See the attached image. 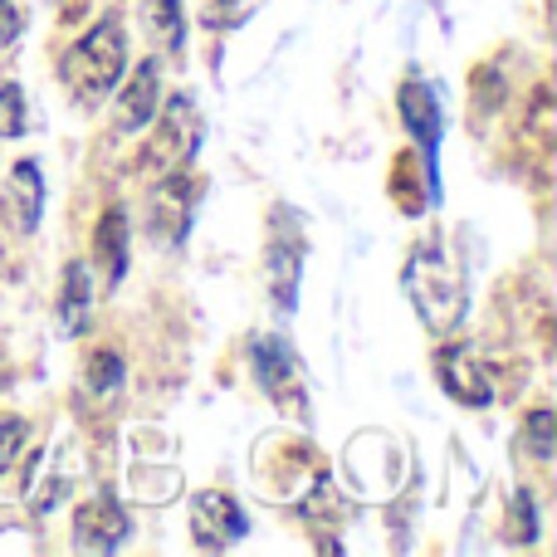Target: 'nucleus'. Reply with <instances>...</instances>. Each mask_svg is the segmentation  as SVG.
Returning <instances> with one entry per match:
<instances>
[{
    "label": "nucleus",
    "mask_w": 557,
    "mask_h": 557,
    "mask_svg": "<svg viewBox=\"0 0 557 557\" xmlns=\"http://www.w3.org/2000/svg\"><path fill=\"white\" fill-rule=\"evenodd\" d=\"M25 133V88L20 84H0V143Z\"/></svg>",
    "instance_id": "f3484780"
},
{
    "label": "nucleus",
    "mask_w": 557,
    "mask_h": 557,
    "mask_svg": "<svg viewBox=\"0 0 557 557\" xmlns=\"http://www.w3.org/2000/svg\"><path fill=\"white\" fill-rule=\"evenodd\" d=\"M123 376H127V367H123V357H117V352H94V357H88V367H84L88 392H98V396L117 392V386H123Z\"/></svg>",
    "instance_id": "dca6fc26"
},
{
    "label": "nucleus",
    "mask_w": 557,
    "mask_h": 557,
    "mask_svg": "<svg viewBox=\"0 0 557 557\" xmlns=\"http://www.w3.org/2000/svg\"><path fill=\"white\" fill-rule=\"evenodd\" d=\"M196 201H201V182L186 172H166L162 182L147 196V225H152V240L176 250V245L191 235L196 221Z\"/></svg>",
    "instance_id": "0eeeda50"
},
{
    "label": "nucleus",
    "mask_w": 557,
    "mask_h": 557,
    "mask_svg": "<svg viewBox=\"0 0 557 557\" xmlns=\"http://www.w3.org/2000/svg\"><path fill=\"white\" fill-rule=\"evenodd\" d=\"M152 123H157V143L147 147V162L162 166V172H182V166H191L196 152H201V143H206L201 108H196L186 94H172V98H162V108H157Z\"/></svg>",
    "instance_id": "39448f33"
},
{
    "label": "nucleus",
    "mask_w": 557,
    "mask_h": 557,
    "mask_svg": "<svg viewBox=\"0 0 557 557\" xmlns=\"http://www.w3.org/2000/svg\"><path fill=\"white\" fill-rule=\"evenodd\" d=\"M133 539V513L113 499V494H94L78 504L74 513V548L84 553H117Z\"/></svg>",
    "instance_id": "9d476101"
},
{
    "label": "nucleus",
    "mask_w": 557,
    "mask_h": 557,
    "mask_svg": "<svg viewBox=\"0 0 557 557\" xmlns=\"http://www.w3.org/2000/svg\"><path fill=\"white\" fill-rule=\"evenodd\" d=\"M435 382L450 401L460 406H490L494 401V382H490V367L480 362L470 343H450L435 352Z\"/></svg>",
    "instance_id": "1a4fd4ad"
},
{
    "label": "nucleus",
    "mask_w": 557,
    "mask_h": 557,
    "mask_svg": "<svg viewBox=\"0 0 557 557\" xmlns=\"http://www.w3.org/2000/svg\"><path fill=\"white\" fill-rule=\"evenodd\" d=\"M191 533H196V548L206 553H225L250 533V513L240 509V499L225 490H201L191 494Z\"/></svg>",
    "instance_id": "6e6552de"
},
{
    "label": "nucleus",
    "mask_w": 557,
    "mask_h": 557,
    "mask_svg": "<svg viewBox=\"0 0 557 557\" xmlns=\"http://www.w3.org/2000/svg\"><path fill=\"white\" fill-rule=\"evenodd\" d=\"M127 74V29L117 20L88 25L59 59V78L74 94V103H103Z\"/></svg>",
    "instance_id": "f03ea898"
},
{
    "label": "nucleus",
    "mask_w": 557,
    "mask_h": 557,
    "mask_svg": "<svg viewBox=\"0 0 557 557\" xmlns=\"http://www.w3.org/2000/svg\"><path fill=\"white\" fill-rule=\"evenodd\" d=\"M25 441H29L25 416H0V474H10V465L25 455Z\"/></svg>",
    "instance_id": "a211bd4d"
},
{
    "label": "nucleus",
    "mask_w": 557,
    "mask_h": 557,
    "mask_svg": "<svg viewBox=\"0 0 557 557\" xmlns=\"http://www.w3.org/2000/svg\"><path fill=\"white\" fill-rule=\"evenodd\" d=\"M45 201H49V191H45V176H39V162L35 157H20L5 182V221L15 225V235H35Z\"/></svg>",
    "instance_id": "f8f14e48"
},
{
    "label": "nucleus",
    "mask_w": 557,
    "mask_h": 557,
    "mask_svg": "<svg viewBox=\"0 0 557 557\" xmlns=\"http://www.w3.org/2000/svg\"><path fill=\"white\" fill-rule=\"evenodd\" d=\"M523 445L533 460H553V411H533L523 421Z\"/></svg>",
    "instance_id": "6ab92c4d"
},
{
    "label": "nucleus",
    "mask_w": 557,
    "mask_h": 557,
    "mask_svg": "<svg viewBox=\"0 0 557 557\" xmlns=\"http://www.w3.org/2000/svg\"><path fill=\"white\" fill-rule=\"evenodd\" d=\"M304 225L294 211L278 206L274 211V231H270V250H264V284H270V304L278 313L298 308V278H304Z\"/></svg>",
    "instance_id": "423d86ee"
},
{
    "label": "nucleus",
    "mask_w": 557,
    "mask_h": 557,
    "mask_svg": "<svg viewBox=\"0 0 557 557\" xmlns=\"http://www.w3.org/2000/svg\"><path fill=\"white\" fill-rule=\"evenodd\" d=\"M127 250H133V225H127V215L117 211V206H108L103 221H98V231H94V260H88V264L103 270L108 294L127 278Z\"/></svg>",
    "instance_id": "ddd939ff"
},
{
    "label": "nucleus",
    "mask_w": 557,
    "mask_h": 557,
    "mask_svg": "<svg viewBox=\"0 0 557 557\" xmlns=\"http://www.w3.org/2000/svg\"><path fill=\"white\" fill-rule=\"evenodd\" d=\"M143 25H147V35H152L157 49L182 54V45H186V10H182V0H147V5H143Z\"/></svg>",
    "instance_id": "2eb2a0df"
},
{
    "label": "nucleus",
    "mask_w": 557,
    "mask_h": 557,
    "mask_svg": "<svg viewBox=\"0 0 557 557\" xmlns=\"http://www.w3.org/2000/svg\"><path fill=\"white\" fill-rule=\"evenodd\" d=\"M396 113H401L406 137L416 143V162H421V176L431 186V201L441 206V137H445V117H441V94H435L431 78L406 74L401 88H396Z\"/></svg>",
    "instance_id": "7ed1b4c3"
},
{
    "label": "nucleus",
    "mask_w": 557,
    "mask_h": 557,
    "mask_svg": "<svg viewBox=\"0 0 557 557\" xmlns=\"http://www.w3.org/2000/svg\"><path fill=\"white\" fill-rule=\"evenodd\" d=\"M113 94H117L113 98V127L117 133H143V127L157 117V108H162V64H157V59H143L133 74L117 78Z\"/></svg>",
    "instance_id": "9b49d317"
},
{
    "label": "nucleus",
    "mask_w": 557,
    "mask_h": 557,
    "mask_svg": "<svg viewBox=\"0 0 557 557\" xmlns=\"http://www.w3.org/2000/svg\"><path fill=\"white\" fill-rule=\"evenodd\" d=\"M20 35H25V10H20V0H0V49H10Z\"/></svg>",
    "instance_id": "aec40b11"
},
{
    "label": "nucleus",
    "mask_w": 557,
    "mask_h": 557,
    "mask_svg": "<svg viewBox=\"0 0 557 557\" xmlns=\"http://www.w3.org/2000/svg\"><path fill=\"white\" fill-rule=\"evenodd\" d=\"M250 372L260 382V392L270 396L284 416L308 421V392H304V367H298L294 347L274 333H255L250 337Z\"/></svg>",
    "instance_id": "20e7f679"
},
{
    "label": "nucleus",
    "mask_w": 557,
    "mask_h": 557,
    "mask_svg": "<svg viewBox=\"0 0 557 557\" xmlns=\"http://www.w3.org/2000/svg\"><path fill=\"white\" fill-rule=\"evenodd\" d=\"M59 333L64 337H78L94 318V264L88 260H69L64 264V278H59Z\"/></svg>",
    "instance_id": "4468645a"
},
{
    "label": "nucleus",
    "mask_w": 557,
    "mask_h": 557,
    "mask_svg": "<svg viewBox=\"0 0 557 557\" xmlns=\"http://www.w3.org/2000/svg\"><path fill=\"white\" fill-rule=\"evenodd\" d=\"M215 5H225V10H231V5H235V0H215Z\"/></svg>",
    "instance_id": "4be33fe9"
},
{
    "label": "nucleus",
    "mask_w": 557,
    "mask_h": 557,
    "mask_svg": "<svg viewBox=\"0 0 557 557\" xmlns=\"http://www.w3.org/2000/svg\"><path fill=\"white\" fill-rule=\"evenodd\" d=\"M5 386H10V357L0 352V392H5Z\"/></svg>",
    "instance_id": "412c9836"
},
{
    "label": "nucleus",
    "mask_w": 557,
    "mask_h": 557,
    "mask_svg": "<svg viewBox=\"0 0 557 557\" xmlns=\"http://www.w3.org/2000/svg\"><path fill=\"white\" fill-rule=\"evenodd\" d=\"M401 284L411 294L421 327L435 337H450L470 313V274H465V260L445 235H425L411 245L401 264Z\"/></svg>",
    "instance_id": "f257e3e1"
}]
</instances>
